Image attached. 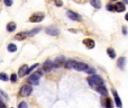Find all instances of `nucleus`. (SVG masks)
Instances as JSON below:
<instances>
[{"label":"nucleus","instance_id":"2eb2a0df","mask_svg":"<svg viewBox=\"0 0 128 108\" xmlns=\"http://www.w3.org/2000/svg\"><path fill=\"white\" fill-rule=\"evenodd\" d=\"M27 36H28L27 32H22V33H18V34H17V35L15 36V38H16V40H18V41H22V40H25Z\"/></svg>","mask_w":128,"mask_h":108},{"label":"nucleus","instance_id":"f257e3e1","mask_svg":"<svg viewBox=\"0 0 128 108\" xmlns=\"http://www.w3.org/2000/svg\"><path fill=\"white\" fill-rule=\"evenodd\" d=\"M89 85L92 87H99V86H103V80L101 77L99 75H92L88 79Z\"/></svg>","mask_w":128,"mask_h":108},{"label":"nucleus","instance_id":"423d86ee","mask_svg":"<svg viewBox=\"0 0 128 108\" xmlns=\"http://www.w3.org/2000/svg\"><path fill=\"white\" fill-rule=\"evenodd\" d=\"M65 63V57L64 56H57L56 59H55V61H54V63H53V68H60L62 64H64Z\"/></svg>","mask_w":128,"mask_h":108},{"label":"nucleus","instance_id":"473e14b6","mask_svg":"<svg viewBox=\"0 0 128 108\" xmlns=\"http://www.w3.org/2000/svg\"><path fill=\"white\" fill-rule=\"evenodd\" d=\"M122 33H124V34H126V28H125V27H124V28H122Z\"/></svg>","mask_w":128,"mask_h":108},{"label":"nucleus","instance_id":"4468645a","mask_svg":"<svg viewBox=\"0 0 128 108\" xmlns=\"http://www.w3.org/2000/svg\"><path fill=\"white\" fill-rule=\"evenodd\" d=\"M97 91H98L100 95H102V96H107V95H108V90H107L106 87H103V86L97 87Z\"/></svg>","mask_w":128,"mask_h":108},{"label":"nucleus","instance_id":"7ed1b4c3","mask_svg":"<svg viewBox=\"0 0 128 108\" xmlns=\"http://www.w3.org/2000/svg\"><path fill=\"white\" fill-rule=\"evenodd\" d=\"M40 75H42V73H40V72H38V71H37L36 73L32 74V75L29 77V79H28L29 83H32V85H35V86H37V85L39 83V78H40Z\"/></svg>","mask_w":128,"mask_h":108},{"label":"nucleus","instance_id":"f8f14e48","mask_svg":"<svg viewBox=\"0 0 128 108\" xmlns=\"http://www.w3.org/2000/svg\"><path fill=\"white\" fill-rule=\"evenodd\" d=\"M27 70H28V67L26 65V64H24V65H22V67L19 68V71H18V74L19 77L22 78V77H24V75L27 74Z\"/></svg>","mask_w":128,"mask_h":108},{"label":"nucleus","instance_id":"c85d7f7f","mask_svg":"<svg viewBox=\"0 0 128 108\" xmlns=\"http://www.w3.org/2000/svg\"><path fill=\"white\" fill-rule=\"evenodd\" d=\"M10 80H11V82H16V81H17V75H16V74H11L10 75Z\"/></svg>","mask_w":128,"mask_h":108},{"label":"nucleus","instance_id":"c756f323","mask_svg":"<svg viewBox=\"0 0 128 108\" xmlns=\"http://www.w3.org/2000/svg\"><path fill=\"white\" fill-rule=\"evenodd\" d=\"M55 5L57 6V7H62V1L61 0H55Z\"/></svg>","mask_w":128,"mask_h":108},{"label":"nucleus","instance_id":"20e7f679","mask_svg":"<svg viewBox=\"0 0 128 108\" xmlns=\"http://www.w3.org/2000/svg\"><path fill=\"white\" fill-rule=\"evenodd\" d=\"M44 14H34V15L30 16L29 18V22L30 23H38V22H42L44 19Z\"/></svg>","mask_w":128,"mask_h":108},{"label":"nucleus","instance_id":"b1692460","mask_svg":"<svg viewBox=\"0 0 128 108\" xmlns=\"http://www.w3.org/2000/svg\"><path fill=\"white\" fill-rule=\"evenodd\" d=\"M95 70L93 69V68H87V73H89V74H95Z\"/></svg>","mask_w":128,"mask_h":108},{"label":"nucleus","instance_id":"2f4dec72","mask_svg":"<svg viewBox=\"0 0 128 108\" xmlns=\"http://www.w3.org/2000/svg\"><path fill=\"white\" fill-rule=\"evenodd\" d=\"M0 108H7L6 107V105H5L2 101H0Z\"/></svg>","mask_w":128,"mask_h":108},{"label":"nucleus","instance_id":"9b49d317","mask_svg":"<svg viewBox=\"0 0 128 108\" xmlns=\"http://www.w3.org/2000/svg\"><path fill=\"white\" fill-rule=\"evenodd\" d=\"M113 9H115V10H117V11H119V12H124V11L126 10L125 5L122 4V2H117V4L113 6Z\"/></svg>","mask_w":128,"mask_h":108},{"label":"nucleus","instance_id":"393cba45","mask_svg":"<svg viewBox=\"0 0 128 108\" xmlns=\"http://www.w3.org/2000/svg\"><path fill=\"white\" fill-rule=\"evenodd\" d=\"M0 79L4 80V81H7L8 80V75L6 73H0Z\"/></svg>","mask_w":128,"mask_h":108},{"label":"nucleus","instance_id":"4be33fe9","mask_svg":"<svg viewBox=\"0 0 128 108\" xmlns=\"http://www.w3.org/2000/svg\"><path fill=\"white\" fill-rule=\"evenodd\" d=\"M8 51L9 52H16L17 51V46L14 43H10V44L8 45Z\"/></svg>","mask_w":128,"mask_h":108},{"label":"nucleus","instance_id":"dca6fc26","mask_svg":"<svg viewBox=\"0 0 128 108\" xmlns=\"http://www.w3.org/2000/svg\"><path fill=\"white\" fill-rule=\"evenodd\" d=\"M125 62H126V57H124V56L119 57V60H118V67L120 68L121 70L125 69Z\"/></svg>","mask_w":128,"mask_h":108},{"label":"nucleus","instance_id":"0eeeda50","mask_svg":"<svg viewBox=\"0 0 128 108\" xmlns=\"http://www.w3.org/2000/svg\"><path fill=\"white\" fill-rule=\"evenodd\" d=\"M87 68H88V65L84 62H75V64L73 65V69L77 71H84L87 70Z\"/></svg>","mask_w":128,"mask_h":108},{"label":"nucleus","instance_id":"6e6552de","mask_svg":"<svg viewBox=\"0 0 128 108\" xmlns=\"http://www.w3.org/2000/svg\"><path fill=\"white\" fill-rule=\"evenodd\" d=\"M52 69H53V62L50 61V60L45 61L44 64H43V70H44V72H50Z\"/></svg>","mask_w":128,"mask_h":108},{"label":"nucleus","instance_id":"f704fd0d","mask_svg":"<svg viewBox=\"0 0 128 108\" xmlns=\"http://www.w3.org/2000/svg\"><path fill=\"white\" fill-rule=\"evenodd\" d=\"M112 1H116V0H112Z\"/></svg>","mask_w":128,"mask_h":108},{"label":"nucleus","instance_id":"a211bd4d","mask_svg":"<svg viewBox=\"0 0 128 108\" xmlns=\"http://www.w3.org/2000/svg\"><path fill=\"white\" fill-rule=\"evenodd\" d=\"M75 64V61H72V60H69L67 62L64 63V67L65 69H73V65Z\"/></svg>","mask_w":128,"mask_h":108},{"label":"nucleus","instance_id":"39448f33","mask_svg":"<svg viewBox=\"0 0 128 108\" xmlns=\"http://www.w3.org/2000/svg\"><path fill=\"white\" fill-rule=\"evenodd\" d=\"M66 15H67V17H69L71 20H75V22H81V16L79 15V14H77V12H74V11H71L69 10L67 12H66Z\"/></svg>","mask_w":128,"mask_h":108},{"label":"nucleus","instance_id":"9d476101","mask_svg":"<svg viewBox=\"0 0 128 108\" xmlns=\"http://www.w3.org/2000/svg\"><path fill=\"white\" fill-rule=\"evenodd\" d=\"M83 44L88 49H93L95 47V41L92 38H85V40H83Z\"/></svg>","mask_w":128,"mask_h":108},{"label":"nucleus","instance_id":"72a5a7b5","mask_svg":"<svg viewBox=\"0 0 128 108\" xmlns=\"http://www.w3.org/2000/svg\"><path fill=\"white\" fill-rule=\"evenodd\" d=\"M124 1H125V4H127L128 2V0H124Z\"/></svg>","mask_w":128,"mask_h":108},{"label":"nucleus","instance_id":"6ab92c4d","mask_svg":"<svg viewBox=\"0 0 128 108\" xmlns=\"http://www.w3.org/2000/svg\"><path fill=\"white\" fill-rule=\"evenodd\" d=\"M15 29H16V24L14 22L9 23V24L7 25V30L8 32H14Z\"/></svg>","mask_w":128,"mask_h":108},{"label":"nucleus","instance_id":"cd10ccee","mask_svg":"<svg viewBox=\"0 0 128 108\" xmlns=\"http://www.w3.org/2000/svg\"><path fill=\"white\" fill-rule=\"evenodd\" d=\"M18 108H27V104H26L25 101H22V102L18 105Z\"/></svg>","mask_w":128,"mask_h":108},{"label":"nucleus","instance_id":"aec40b11","mask_svg":"<svg viewBox=\"0 0 128 108\" xmlns=\"http://www.w3.org/2000/svg\"><path fill=\"white\" fill-rule=\"evenodd\" d=\"M40 29H42L40 27H36V28H34L33 30H30V32H28L27 34H28V36H34L35 34H37L38 32H40Z\"/></svg>","mask_w":128,"mask_h":108},{"label":"nucleus","instance_id":"1a4fd4ad","mask_svg":"<svg viewBox=\"0 0 128 108\" xmlns=\"http://www.w3.org/2000/svg\"><path fill=\"white\" fill-rule=\"evenodd\" d=\"M46 33L48 34V35H51V36H56V35H59L60 34V30L56 28V27H48V28H46Z\"/></svg>","mask_w":128,"mask_h":108},{"label":"nucleus","instance_id":"412c9836","mask_svg":"<svg viewBox=\"0 0 128 108\" xmlns=\"http://www.w3.org/2000/svg\"><path fill=\"white\" fill-rule=\"evenodd\" d=\"M107 53H108V55H109L111 59H115V57H116V52L113 51V49H110L109 47V49L107 50Z\"/></svg>","mask_w":128,"mask_h":108},{"label":"nucleus","instance_id":"bb28decb","mask_svg":"<svg viewBox=\"0 0 128 108\" xmlns=\"http://www.w3.org/2000/svg\"><path fill=\"white\" fill-rule=\"evenodd\" d=\"M37 67H38V64H34L33 67H30L29 69H28V70H27V74H29V72H32V71H33L34 69H36Z\"/></svg>","mask_w":128,"mask_h":108},{"label":"nucleus","instance_id":"7c9ffc66","mask_svg":"<svg viewBox=\"0 0 128 108\" xmlns=\"http://www.w3.org/2000/svg\"><path fill=\"white\" fill-rule=\"evenodd\" d=\"M107 10L113 11V10H115V9H113V6H111V5H107Z\"/></svg>","mask_w":128,"mask_h":108},{"label":"nucleus","instance_id":"f3484780","mask_svg":"<svg viewBox=\"0 0 128 108\" xmlns=\"http://www.w3.org/2000/svg\"><path fill=\"white\" fill-rule=\"evenodd\" d=\"M90 4H91L95 9L101 8V1H100V0H90Z\"/></svg>","mask_w":128,"mask_h":108},{"label":"nucleus","instance_id":"5701e85b","mask_svg":"<svg viewBox=\"0 0 128 108\" xmlns=\"http://www.w3.org/2000/svg\"><path fill=\"white\" fill-rule=\"evenodd\" d=\"M4 2L6 6L10 7V6H12V4H14V0H4Z\"/></svg>","mask_w":128,"mask_h":108},{"label":"nucleus","instance_id":"a878e982","mask_svg":"<svg viewBox=\"0 0 128 108\" xmlns=\"http://www.w3.org/2000/svg\"><path fill=\"white\" fill-rule=\"evenodd\" d=\"M106 107L107 108H112V102H111V100H110V99H107V101H106Z\"/></svg>","mask_w":128,"mask_h":108},{"label":"nucleus","instance_id":"ddd939ff","mask_svg":"<svg viewBox=\"0 0 128 108\" xmlns=\"http://www.w3.org/2000/svg\"><path fill=\"white\" fill-rule=\"evenodd\" d=\"M112 93H113V97H115V102H116V106L120 108L121 107V100H120V98H119V96H118L117 91H116V90H113Z\"/></svg>","mask_w":128,"mask_h":108},{"label":"nucleus","instance_id":"f03ea898","mask_svg":"<svg viewBox=\"0 0 128 108\" xmlns=\"http://www.w3.org/2000/svg\"><path fill=\"white\" fill-rule=\"evenodd\" d=\"M33 91V88L29 86V85H24L22 86L20 88V95H22V97H27V96H29L30 93Z\"/></svg>","mask_w":128,"mask_h":108}]
</instances>
